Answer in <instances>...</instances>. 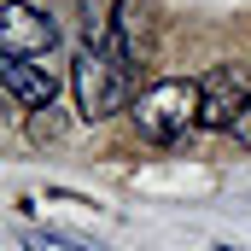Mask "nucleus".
<instances>
[{
  "instance_id": "obj_5",
  "label": "nucleus",
  "mask_w": 251,
  "mask_h": 251,
  "mask_svg": "<svg viewBox=\"0 0 251 251\" xmlns=\"http://www.w3.org/2000/svg\"><path fill=\"white\" fill-rule=\"evenodd\" d=\"M0 82H6V94H12L24 111H53L59 82H53L47 64H35V59H0Z\"/></svg>"
},
{
  "instance_id": "obj_4",
  "label": "nucleus",
  "mask_w": 251,
  "mask_h": 251,
  "mask_svg": "<svg viewBox=\"0 0 251 251\" xmlns=\"http://www.w3.org/2000/svg\"><path fill=\"white\" fill-rule=\"evenodd\" d=\"M59 47V24L24 0L0 6V59H47Z\"/></svg>"
},
{
  "instance_id": "obj_7",
  "label": "nucleus",
  "mask_w": 251,
  "mask_h": 251,
  "mask_svg": "<svg viewBox=\"0 0 251 251\" xmlns=\"http://www.w3.org/2000/svg\"><path fill=\"white\" fill-rule=\"evenodd\" d=\"M24 251H94V246L64 240V234H24Z\"/></svg>"
},
{
  "instance_id": "obj_1",
  "label": "nucleus",
  "mask_w": 251,
  "mask_h": 251,
  "mask_svg": "<svg viewBox=\"0 0 251 251\" xmlns=\"http://www.w3.org/2000/svg\"><path fill=\"white\" fill-rule=\"evenodd\" d=\"M70 88H76V111L88 123H100V117H111V111L128 105L134 70H123V59L111 53V41L105 47H82L76 64H70Z\"/></svg>"
},
{
  "instance_id": "obj_6",
  "label": "nucleus",
  "mask_w": 251,
  "mask_h": 251,
  "mask_svg": "<svg viewBox=\"0 0 251 251\" xmlns=\"http://www.w3.org/2000/svg\"><path fill=\"white\" fill-rule=\"evenodd\" d=\"M111 53L123 59V70H140L152 53V29H146V6L140 0H117L111 6Z\"/></svg>"
},
{
  "instance_id": "obj_2",
  "label": "nucleus",
  "mask_w": 251,
  "mask_h": 251,
  "mask_svg": "<svg viewBox=\"0 0 251 251\" xmlns=\"http://www.w3.org/2000/svg\"><path fill=\"white\" fill-rule=\"evenodd\" d=\"M199 105H204L199 82L164 76V82H152V88L134 100V128H140L152 146H170V140H181V134L199 123Z\"/></svg>"
},
{
  "instance_id": "obj_3",
  "label": "nucleus",
  "mask_w": 251,
  "mask_h": 251,
  "mask_svg": "<svg viewBox=\"0 0 251 251\" xmlns=\"http://www.w3.org/2000/svg\"><path fill=\"white\" fill-rule=\"evenodd\" d=\"M199 94H204L199 128H228L234 134V123H240V111L251 100V64H210L199 76Z\"/></svg>"
},
{
  "instance_id": "obj_8",
  "label": "nucleus",
  "mask_w": 251,
  "mask_h": 251,
  "mask_svg": "<svg viewBox=\"0 0 251 251\" xmlns=\"http://www.w3.org/2000/svg\"><path fill=\"white\" fill-rule=\"evenodd\" d=\"M234 140H240V146H251V100H246V111H240V123H234Z\"/></svg>"
}]
</instances>
